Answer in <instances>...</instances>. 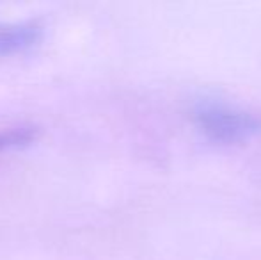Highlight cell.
Here are the masks:
<instances>
[{"label":"cell","mask_w":261,"mask_h":260,"mask_svg":"<svg viewBox=\"0 0 261 260\" xmlns=\"http://www.w3.org/2000/svg\"><path fill=\"white\" fill-rule=\"evenodd\" d=\"M36 137H38V129L29 125L11 127V129L0 130V153L31 145Z\"/></svg>","instance_id":"cell-3"},{"label":"cell","mask_w":261,"mask_h":260,"mask_svg":"<svg viewBox=\"0 0 261 260\" xmlns=\"http://www.w3.org/2000/svg\"><path fill=\"white\" fill-rule=\"evenodd\" d=\"M43 39L41 23L32 20L0 25V57L16 56L34 49Z\"/></svg>","instance_id":"cell-2"},{"label":"cell","mask_w":261,"mask_h":260,"mask_svg":"<svg viewBox=\"0 0 261 260\" xmlns=\"http://www.w3.org/2000/svg\"><path fill=\"white\" fill-rule=\"evenodd\" d=\"M192 123L215 145H244L261 135V116L222 98H201L192 107Z\"/></svg>","instance_id":"cell-1"}]
</instances>
